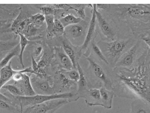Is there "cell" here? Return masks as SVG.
<instances>
[{"label":"cell","instance_id":"4","mask_svg":"<svg viewBox=\"0 0 150 113\" xmlns=\"http://www.w3.org/2000/svg\"><path fill=\"white\" fill-rule=\"evenodd\" d=\"M14 105L19 107L20 111L22 109L26 107L40 104L45 102L56 100V99H67L69 102L78 100L75 93H66L61 94H55L50 95H35L33 96H13L12 95Z\"/></svg>","mask_w":150,"mask_h":113},{"label":"cell","instance_id":"5","mask_svg":"<svg viewBox=\"0 0 150 113\" xmlns=\"http://www.w3.org/2000/svg\"><path fill=\"white\" fill-rule=\"evenodd\" d=\"M147 48L149 47L144 42L137 40L134 45L122 55L114 67L130 68L133 67Z\"/></svg>","mask_w":150,"mask_h":113},{"label":"cell","instance_id":"13","mask_svg":"<svg viewBox=\"0 0 150 113\" xmlns=\"http://www.w3.org/2000/svg\"><path fill=\"white\" fill-rule=\"evenodd\" d=\"M53 51L54 54L53 60H55L54 63H56L58 65V67L67 71L74 69L71 60L61 46H54Z\"/></svg>","mask_w":150,"mask_h":113},{"label":"cell","instance_id":"16","mask_svg":"<svg viewBox=\"0 0 150 113\" xmlns=\"http://www.w3.org/2000/svg\"><path fill=\"white\" fill-rule=\"evenodd\" d=\"M14 85L19 89L23 96H33L36 95L31 85L30 76L27 73H23L21 79L14 82Z\"/></svg>","mask_w":150,"mask_h":113},{"label":"cell","instance_id":"21","mask_svg":"<svg viewBox=\"0 0 150 113\" xmlns=\"http://www.w3.org/2000/svg\"><path fill=\"white\" fill-rule=\"evenodd\" d=\"M130 113H150V104L140 98H136L131 104Z\"/></svg>","mask_w":150,"mask_h":113},{"label":"cell","instance_id":"3","mask_svg":"<svg viewBox=\"0 0 150 113\" xmlns=\"http://www.w3.org/2000/svg\"><path fill=\"white\" fill-rule=\"evenodd\" d=\"M137 41L133 38H128L111 41L101 40L97 44L109 63V66L114 68L122 55L134 45Z\"/></svg>","mask_w":150,"mask_h":113},{"label":"cell","instance_id":"6","mask_svg":"<svg viewBox=\"0 0 150 113\" xmlns=\"http://www.w3.org/2000/svg\"><path fill=\"white\" fill-rule=\"evenodd\" d=\"M89 21L82 20L79 23L65 27L64 35L73 45L81 46L87 35Z\"/></svg>","mask_w":150,"mask_h":113},{"label":"cell","instance_id":"17","mask_svg":"<svg viewBox=\"0 0 150 113\" xmlns=\"http://www.w3.org/2000/svg\"><path fill=\"white\" fill-rule=\"evenodd\" d=\"M13 20L4 19L0 18V39L4 40L16 39L18 35L13 34L11 31Z\"/></svg>","mask_w":150,"mask_h":113},{"label":"cell","instance_id":"2","mask_svg":"<svg viewBox=\"0 0 150 113\" xmlns=\"http://www.w3.org/2000/svg\"><path fill=\"white\" fill-rule=\"evenodd\" d=\"M109 4L116 11L114 20H125L134 35L150 31V4Z\"/></svg>","mask_w":150,"mask_h":113},{"label":"cell","instance_id":"29","mask_svg":"<svg viewBox=\"0 0 150 113\" xmlns=\"http://www.w3.org/2000/svg\"><path fill=\"white\" fill-rule=\"evenodd\" d=\"M65 27L62 25L59 19L54 18V32L57 36H61L64 35Z\"/></svg>","mask_w":150,"mask_h":113},{"label":"cell","instance_id":"18","mask_svg":"<svg viewBox=\"0 0 150 113\" xmlns=\"http://www.w3.org/2000/svg\"><path fill=\"white\" fill-rule=\"evenodd\" d=\"M83 98L88 107L101 106V97L100 89L97 88H91L83 96Z\"/></svg>","mask_w":150,"mask_h":113},{"label":"cell","instance_id":"27","mask_svg":"<svg viewBox=\"0 0 150 113\" xmlns=\"http://www.w3.org/2000/svg\"><path fill=\"white\" fill-rule=\"evenodd\" d=\"M29 21L35 27L41 28L44 27L45 23V16L41 13L33 14L29 17Z\"/></svg>","mask_w":150,"mask_h":113},{"label":"cell","instance_id":"26","mask_svg":"<svg viewBox=\"0 0 150 113\" xmlns=\"http://www.w3.org/2000/svg\"><path fill=\"white\" fill-rule=\"evenodd\" d=\"M59 19L65 28L68 26L79 23L82 20L81 19L76 17L71 13H69L67 14L66 16H63Z\"/></svg>","mask_w":150,"mask_h":113},{"label":"cell","instance_id":"7","mask_svg":"<svg viewBox=\"0 0 150 113\" xmlns=\"http://www.w3.org/2000/svg\"><path fill=\"white\" fill-rule=\"evenodd\" d=\"M52 86L56 94L71 93L69 90L74 89L76 93L77 84L71 81L66 75L64 69L58 67L54 72V76H51Z\"/></svg>","mask_w":150,"mask_h":113},{"label":"cell","instance_id":"1","mask_svg":"<svg viewBox=\"0 0 150 113\" xmlns=\"http://www.w3.org/2000/svg\"><path fill=\"white\" fill-rule=\"evenodd\" d=\"M112 91L120 97L140 98L150 102V48L130 68L114 67L109 75Z\"/></svg>","mask_w":150,"mask_h":113},{"label":"cell","instance_id":"28","mask_svg":"<svg viewBox=\"0 0 150 113\" xmlns=\"http://www.w3.org/2000/svg\"><path fill=\"white\" fill-rule=\"evenodd\" d=\"M70 5L71 10L74 11L78 15L79 18L81 19L82 20L85 19L86 16L85 10L88 4H75L76 6H74L73 4H70Z\"/></svg>","mask_w":150,"mask_h":113},{"label":"cell","instance_id":"33","mask_svg":"<svg viewBox=\"0 0 150 113\" xmlns=\"http://www.w3.org/2000/svg\"><path fill=\"white\" fill-rule=\"evenodd\" d=\"M64 72L67 77L71 80V81L75 83L78 82L79 79V74L77 69H72L69 71L64 70Z\"/></svg>","mask_w":150,"mask_h":113},{"label":"cell","instance_id":"9","mask_svg":"<svg viewBox=\"0 0 150 113\" xmlns=\"http://www.w3.org/2000/svg\"><path fill=\"white\" fill-rule=\"evenodd\" d=\"M85 57L89 63V70L91 72L92 75L98 79L101 84L103 83L104 88L108 90H112V85L110 76L107 75L102 66L95 60L91 53H89Z\"/></svg>","mask_w":150,"mask_h":113},{"label":"cell","instance_id":"14","mask_svg":"<svg viewBox=\"0 0 150 113\" xmlns=\"http://www.w3.org/2000/svg\"><path fill=\"white\" fill-rule=\"evenodd\" d=\"M91 7L92 8V17L91 20L89 21V25H88V29L87 31V35L86 36V38L84 41L83 45L81 46L82 54H84L86 52L91 42L93 39H95L97 33L96 32V14L95 12V7L94 4H91Z\"/></svg>","mask_w":150,"mask_h":113},{"label":"cell","instance_id":"35","mask_svg":"<svg viewBox=\"0 0 150 113\" xmlns=\"http://www.w3.org/2000/svg\"><path fill=\"white\" fill-rule=\"evenodd\" d=\"M0 109L5 110L9 111H20L16 107H14L13 105H11L6 102L0 99Z\"/></svg>","mask_w":150,"mask_h":113},{"label":"cell","instance_id":"10","mask_svg":"<svg viewBox=\"0 0 150 113\" xmlns=\"http://www.w3.org/2000/svg\"><path fill=\"white\" fill-rule=\"evenodd\" d=\"M29 76L33 88L36 95H50L56 94L52 86L51 76L42 77L31 74Z\"/></svg>","mask_w":150,"mask_h":113},{"label":"cell","instance_id":"23","mask_svg":"<svg viewBox=\"0 0 150 113\" xmlns=\"http://www.w3.org/2000/svg\"><path fill=\"white\" fill-rule=\"evenodd\" d=\"M20 46L19 43L16 46H15L4 57L1 59L0 61V68H3L6 66L11 62V60L14 57L17 56H18L20 54Z\"/></svg>","mask_w":150,"mask_h":113},{"label":"cell","instance_id":"12","mask_svg":"<svg viewBox=\"0 0 150 113\" xmlns=\"http://www.w3.org/2000/svg\"><path fill=\"white\" fill-rule=\"evenodd\" d=\"M60 44L65 53L67 54L72 63L74 69H76V64L79 63V60L82 54L81 46H76L73 45L65 35L60 36Z\"/></svg>","mask_w":150,"mask_h":113},{"label":"cell","instance_id":"25","mask_svg":"<svg viewBox=\"0 0 150 113\" xmlns=\"http://www.w3.org/2000/svg\"><path fill=\"white\" fill-rule=\"evenodd\" d=\"M18 35L20 37L19 44L20 46V52L19 55L18 56V60L22 68L25 69V66H24L23 61V52L25 51L26 46L28 45L30 42H32V41L29 40L27 38L25 37L22 34H19Z\"/></svg>","mask_w":150,"mask_h":113},{"label":"cell","instance_id":"22","mask_svg":"<svg viewBox=\"0 0 150 113\" xmlns=\"http://www.w3.org/2000/svg\"><path fill=\"white\" fill-rule=\"evenodd\" d=\"M19 43L17 39L15 40H4L0 39V58L6 54ZM2 58V59H3Z\"/></svg>","mask_w":150,"mask_h":113},{"label":"cell","instance_id":"32","mask_svg":"<svg viewBox=\"0 0 150 113\" xmlns=\"http://www.w3.org/2000/svg\"><path fill=\"white\" fill-rule=\"evenodd\" d=\"M38 9L41 12L40 13L45 16L48 15L54 16L57 10V9L54 7L53 5H47L40 6Z\"/></svg>","mask_w":150,"mask_h":113},{"label":"cell","instance_id":"24","mask_svg":"<svg viewBox=\"0 0 150 113\" xmlns=\"http://www.w3.org/2000/svg\"><path fill=\"white\" fill-rule=\"evenodd\" d=\"M89 46H91V53L93 55L96 56L98 59L100 60V61H101L102 63H103L104 64H106V66H109V63L105 58L104 55L103 54L101 50L98 46L97 44L95 42V39H93L92 41L91 42L89 47Z\"/></svg>","mask_w":150,"mask_h":113},{"label":"cell","instance_id":"34","mask_svg":"<svg viewBox=\"0 0 150 113\" xmlns=\"http://www.w3.org/2000/svg\"><path fill=\"white\" fill-rule=\"evenodd\" d=\"M54 16L53 15H48L45 16V22L47 25V32H51L54 31Z\"/></svg>","mask_w":150,"mask_h":113},{"label":"cell","instance_id":"8","mask_svg":"<svg viewBox=\"0 0 150 113\" xmlns=\"http://www.w3.org/2000/svg\"><path fill=\"white\" fill-rule=\"evenodd\" d=\"M69 102L67 99H56L45 102L40 104L26 107L21 113H55L58 109Z\"/></svg>","mask_w":150,"mask_h":113},{"label":"cell","instance_id":"30","mask_svg":"<svg viewBox=\"0 0 150 113\" xmlns=\"http://www.w3.org/2000/svg\"><path fill=\"white\" fill-rule=\"evenodd\" d=\"M1 89L6 90L9 94L13 96H23L20 91L14 84L4 85Z\"/></svg>","mask_w":150,"mask_h":113},{"label":"cell","instance_id":"19","mask_svg":"<svg viewBox=\"0 0 150 113\" xmlns=\"http://www.w3.org/2000/svg\"><path fill=\"white\" fill-rule=\"evenodd\" d=\"M12 67V62L0 69V89L6 85L7 83L12 79L13 76L17 72Z\"/></svg>","mask_w":150,"mask_h":113},{"label":"cell","instance_id":"20","mask_svg":"<svg viewBox=\"0 0 150 113\" xmlns=\"http://www.w3.org/2000/svg\"><path fill=\"white\" fill-rule=\"evenodd\" d=\"M101 97V107L107 109H110L112 107V101L115 94L112 90H108L101 86L99 88Z\"/></svg>","mask_w":150,"mask_h":113},{"label":"cell","instance_id":"31","mask_svg":"<svg viewBox=\"0 0 150 113\" xmlns=\"http://www.w3.org/2000/svg\"><path fill=\"white\" fill-rule=\"evenodd\" d=\"M38 42L36 41L35 44L33 49L32 56L36 62L39 60L42 53L43 52V45L41 44H38Z\"/></svg>","mask_w":150,"mask_h":113},{"label":"cell","instance_id":"11","mask_svg":"<svg viewBox=\"0 0 150 113\" xmlns=\"http://www.w3.org/2000/svg\"><path fill=\"white\" fill-rule=\"evenodd\" d=\"M95 12L96 14L97 23L98 25L100 32L103 35L104 39L103 41H111L114 40L116 35V30L110 21H108L96 8V4H94Z\"/></svg>","mask_w":150,"mask_h":113},{"label":"cell","instance_id":"15","mask_svg":"<svg viewBox=\"0 0 150 113\" xmlns=\"http://www.w3.org/2000/svg\"><path fill=\"white\" fill-rule=\"evenodd\" d=\"M76 69L79 74V80L78 82L76 83L77 90L75 94L76 98L78 100L80 98H83L90 88L89 87V83L86 77L85 73L79 63L76 64Z\"/></svg>","mask_w":150,"mask_h":113}]
</instances>
